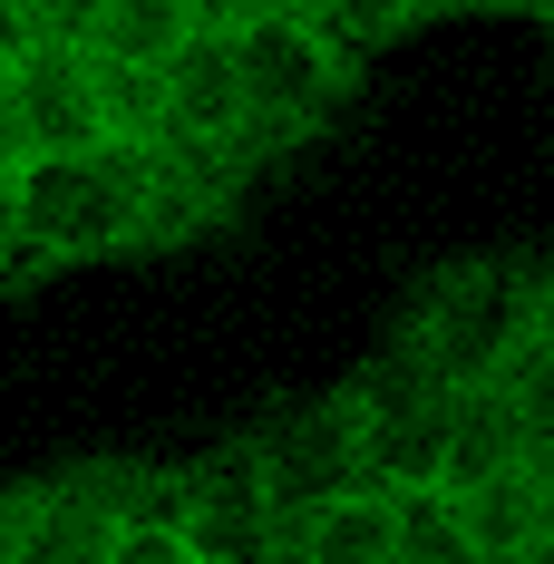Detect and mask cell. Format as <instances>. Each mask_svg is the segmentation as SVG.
<instances>
[{
    "label": "cell",
    "instance_id": "1",
    "mask_svg": "<svg viewBox=\"0 0 554 564\" xmlns=\"http://www.w3.org/2000/svg\"><path fill=\"white\" fill-rule=\"evenodd\" d=\"M10 205H20V253H30V273L146 253V147L98 137V147L10 156Z\"/></svg>",
    "mask_w": 554,
    "mask_h": 564
},
{
    "label": "cell",
    "instance_id": "2",
    "mask_svg": "<svg viewBox=\"0 0 554 564\" xmlns=\"http://www.w3.org/2000/svg\"><path fill=\"white\" fill-rule=\"evenodd\" d=\"M399 332L438 360L447 390L497 380L535 332H554V263H525V253H467V263H438V273L419 282V302H409Z\"/></svg>",
    "mask_w": 554,
    "mask_h": 564
},
{
    "label": "cell",
    "instance_id": "3",
    "mask_svg": "<svg viewBox=\"0 0 554 564\" xmlns=\"http://www.w3.org/2000/svg\"><path fill=\"white\" fill-rule=\"evenodd\" d=\"M233 68H243V147H253V166H273V156L312 147L340 117L360 58L340 50L302 0H273L253 20H233Z\"/></svg>",
    "mask_w": 554,
    "mask_h": 564
},
{
    "label": "cell",
    "instance_id": "4",
    "mask_svg": "<svg viewBox=\"0 0 554 564\" xmlns=\"http://www.w3.org/2000/svg\"><path fill=\"white\" fill-rule=\"evenodd\" d=\"M340 390H350V419H360V477L428 487L447 467V380L409 332H389Z\"/></svg>",
    "mask_w": 554,
    "mask_h": 564
},
{
    "label": "cell",
    "instance_id": "5",
    "mask_svg": "<svg viewBox=\"0 0 554 564\" xmlns=\"http://www.w3.org/2000/svg\"><path fill=\"white\" fill-rule=\"evenodd\" d=\"M243 438H253V467H263V487H273L282 516L322 507L332 487H350V477H360V419H350V390L273 399Z\"/></svg>",
    "mask_w": 554,
    "mask_h": 564
},
{
    "label": "cell",
    "instance_id": "6",
    "mask_svg": "<svg viewBox=\"0 0 554 564\" xmlns=\"http://www.w3.org/2000/svg\"><path fill=\"white\" fill-rule=\"evenodd\" d=\"M185 545L195 564H282V507L253 467V438L185 457Z\"/></svg>",
    "mask_w": 554,
    "mask_h": 564
},
{
    "label": "cell",
    "instance_id": "7",
    "mask_svg": "<svg viewBox=\"0 0 554 564\" xmlns=\"http://www.w3.org/2000/svg\"><path fill=\"white\" fill-rule=\"evenodd\" d=\"M98 50L88 40H30L10 58V156L40 147H98Z\"/></svg>",
    "mask_w": 554,
    "mask_h": 564
},
{
    "label": "cell",
    "instance_id": "8",
    "mask_svg": "<svg viewBox=\"0 0 554 564\" xmlns=\"http://www.w3.org/2000/svg\"><path fill=\"white\" fill-rule=\"evenodd\" d=\"M166 137H195V147H243V68H233V30H185L166 58ZM253 156V147H243Z\"/></svg>",
    "mask_w": 554,
    "mask_h": 564
},
{
    "label": "cell",
    "instance_id": "9",
    "mask_svg": "<svg viewBox=\"0 0 554 564\" xmlns=\"http://www.w3.org/2000/svg\"><path fill=\"white\" fill-rule=\"evenodd\" d=\"M282 555L292 564H399V525H389V487L350 477L322 507L282 516Z\"/></svg>",
    "mask_w": 554,
    "mask_h": 564
},
{
    "label": "cell",
    "instance_id": "10",
    "mask_svg": "<svg viewBox=\"0 0 554 564\" xmlns=\"http://www.w3.org/2000/svg\"><path fill=\"white\" fill-rule=\"evenodd\" d=\"M457 507H467V555L477 564H535V525H545V467L535 457L457 487Z\"/></svg>",
    "mask_w": 554,
    "mask_h": 564
},
{
    "label": "cell",
    "instance_id": "11",
    "mask_svg": "<svg viewBox=\"0 0 554 564\" xmlns=\"http://www.w3.org/2000/svg\"><path fill=\"white\" fill-rule=\"evenodd\" d=\"M108 564H195V545H185V467L127 457V497H117V525H108Z\"/></svg>",
    "mask_w": 554,
    "mask_h": 564
},
{
    "label": "cell",
    "instance_id": "12",
    "mask_svg": "<svg viewBox=\"0 0 554 564\" xmlns=\"http://www.w3.org/2000/svg\"><path fill=\"white\" fill-rule=\"evenodd\" d=\"M389 525H399V564H477L467 555V507H457L447 477L389 487Z\"/></svg>",
    "mask_w": 554,
    "mask_h": 564
},
{
    "label": "cell",
    "instance_id": "13",
    "mask_svg": "<svg viewBox=\"0 0 554 564\" xmlns=\"http://www.w3.org/2000/svg\"><path fill=\"white\" fill-rule=\"evenodd\" d=\"M185 30H195L185 0H88V20H78V40L98 58H146V68H156Z\"/></svg>",
    "mask_w": 554,
    "mask_h": 564
},
{
    "label": "cell",
    "instance_id": "14",
    "mask_svg": "<svg viewBox=\"0 0 554 564\" xmlns=\"http://www.w3.org/2000/svg\"><path fill=\"white\" fill-rule=\"evenodd\" d=\"M350 58H380L389 40H409L419 20H438V0H302Z\"/></svg>",
    "mask_w": 554,
    "mask_h": 564
},
{
    "label": "cell",
    "instance_id": "15",
    "mask_svg": "<svg viewBox=\"0 0 554 564\" xmlns=\"http://www.w3.org/2000/svg\"><path fill=\"white\" fill-rule=\"evenodd\" d=\"M30 40H58L50 20H40V0H0V58H20Z\"/></svg>",
    "mask_w": 554,
    "mask_h": 564
},
{
    "label": "cell",
    "instance_id": "16",
    "mask_svg": "<svg viewBox=\"0 0 554 564\" xmlns=\"http://www.w3.org/2000/svg\"><path fill=\"white\" fill-rule=\"evenodd\" d=\"M30 273V253H20V205H10V166H0V282Z\"/></svg>",
    "mask_w": 554,
    "mask_h": 564
},
{
    "label": "cell",
    "instance_id": "17",
    "mask_svg": "<svg viewBox=\"0 0 554 564\" xmlns=\"http://www.w3.org/2000/svg\"><path fill=\"white\" fill-rule=\"evenodd\" d=\"M253 10H273V0H185V20H205V30H233V20H253Z\"/></svg>",
    "mask_w": 554,
    "mask_h": 564
},
{
    "label": "cell",
    "instance_id": "18",
    "mask_svg": "<svg viewBox=\"0 0 554 564\" xmlns=\"http://www.w3.org/2000/svg\"><path fill=\"white\" fill-rule=\"evenodd\" d=\"M438 10H506V20H535V0H438Z\"/></svg>",
    "mask_w": 554,
    "mask_h": 564
},
{
    "label": "cell",
    "instance_id": "19",
    "mask_svg": "<svg viewBox=\"0 0 554 564\" xmlns=\"http://www.w3.org/2000/svg\"><path fill=\"white\" fill-rule=\"evenodd\" d=\"M535 564H554V467H545V525H535Z\"/></svg>",
    "mask_w": 554,
    "mask_h": 564
},
{
    "label": "cell",
    "instance_id": "20",
    "mask_svg": "<svg viewBox=\"0 0 554 564\" xmlns=\"http://www.w3.org/2000/svg\"><path fill=\"white\" fill-rule=\"evenodd\" d=\"M0 156H10V58H0Z\"/></svg>",
    "mask_w": 554,
    "mask_h": 564
},
{
    "label": "cell",
    "instance_id": "21",
    "mask_svg": "<svg viewBox=\"0 0 554 564\" xmlns=\"http://www.w3.org/2000/svg\"><path fill=\"white\" fill-rule=\"evenodd\" d=\"M535 20H545V40H554V0H535Z\"/></svg>",
    "mask_w": 554,
    "mask_h": 564
},
{
    "label": "cell",
    "instance_id": "22",
    "mask_svg": "<svg viewBox=\"0 0 554 564\" xmlns=\"http://www.w3.org/2000/svg\"><path fill=\"white\" fill-rule=\"evenodd\" d=\"M0 166H10V156H0Z\"/></svg>",
    "mask_w": 554,
    "mask_h": 564
}]
</instances>
